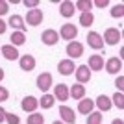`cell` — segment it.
<instances>
[{
    "label": "cell",
    "mask_w": 124,
    "mask_h": 124,
    "mask_svg": "<svg viewBox=\"0 0 124 124\" xmlns=\"http://www.w3.org/2000/svg\"><path fill=\"white\" fill-rule=\"evenodd\" d=\"M76 37H78V28L72 22H65L59 28V39H65L67 43H70V41H76Z\"/></svg>",
    "instance_id": "cell-1"
},
{
    "label": "cell",
    "mask_w": 124,
    "mask_h": 124,
    "mask_svg": "<svg viewBox=\"0 0 124 124\" xmlns=\"http://www.w3.org/2000/svg\"><path fill=\"white\" fill-rule=\"evenodd\" d=\"M104 45H111V46H115V45H119L120 39H122V33H120V30H117V28H108V30L104 31Z\"/></svg>",
    "instance_id": "cell-2"
},
{
    "label": "cell",
    "mask_w": 124,
    "mask_h": 124,
    "mask_svg": "<svg viewBox=\"0 0 124 124\" xmlns=\"http://www.w3.org/2000/svg\"><path fill=\"white\" fill-rule=\"evenodd\" d=\"M43 19H45L43 9L35 8V9H28V13H26V17H24V22L30 24V26H39L43 22Z\"/></svg>",
    "instance_id": "cell-3"
},
{
    "label": "cell",
    "mask_w": 124,
    "mask_h": 124,
    "mask_svg": "<svg viewBox=\"0 0 124 124\" xmlns=\"http://www.w3.org/2000/svg\"><path fill=\"white\" fill-rule=\"evenodd\" d=\"M65 52H67L69 59H72V61H74V59H78V57L83 56V45L80 41H70V43H67Z\"/></svg>",
    "instance_id": "cell-4"
},
{
    "label": "cell",
    "mask_w": 124,
    "mask_h": 124,
    "mask_svg": "<svg viewBox=\"0 0 124 124\" xmlns=\"http://www.w3.org/2000/svg\"><path fill=\"white\" fill-rule=\"evenodd\" d=\"M104 69H106L108 74H113V76L120 74V70H122V57H109L108 61L104 63Z\"/></svg>",
    "instance_id": "cell-5"
},
{
    "label": "cell",
    "mask_w": 124,
    "mask_h": 124,
    "mask_svg": "<svg viewBox=\"0 0 124 124\" xmlns=\"http://www.w3.org/2000/svg\"><path fill=\"white\" fill-rule=\"evenodd\" d=\"M87 46L93 48V50H104V39L98 31H89L87 33Z\"/></svg>",
    "instance_id": "cell-6"
},
{
    "label": "cell",
    "mask_w": 124,
    "mask_h": 124,
    "mask_svg": "<svg viewBox=\"0 0 124 124\" xmlns=\"http://www.w3.org/2000/svg\"><path fill=\"white\" fill-rule=\"evenodd\" d=\"M59 117H61V122L63 124H74L76 122V111L72 108H69V106H59Z\"/></svg>",
    "instance_id": "cell-7"
},
{
    "label": "cell",
    "mask_w": 124,
    "mask_h": 124,
    "mask_svg": "<svg viewBox=\"0 0 124 124\" xmlns=\"http://www.w3.org/2000/svg\"><path fill=\"white\" fill-rule=\"evenodd\" d=\"M0 54H2V57L8 59V61H19V57H21L19 48L13 46V45H4V46H0Z\"/></svg>",
    "instance_id": "cell-8"
},
{
    "label": "cell",
    "mask_w": 124,
    "mask_h": 124,
    "mask_svg": "<svg viewBox=\"0 0 124 124\" xmlns=\"http://www.w3.org/2000/svg\"><path fill=\"white\" fill-rule=\"evenodd\" d=\"M52 82H54V78H52L50 72H41L37 76V89L43 91V94L48 93V89L52 87Z\"/></svg>",
    "instance_id": "cell-9"
},
{
    "label": "cell",
    "mask_w": 124,
    "mask_h": 124,
    "mask_svg": "<svg viewBox=\"0 0 124 124\" xmlns=\"http://www.w3.org/2000/svg\"><path fill=\"white\" fill-rule=\"evenodd\" d=\"M41 41H43V45H46V46H54V45H57V41H59V33H57L56 30L48 28V30H45L41 33Z\"/></svg>",
    "instance_id": "cell-10"
},
{
    "label": "cell",
    "mask_w": 124,
    "mask_h": 124,
    "mask_svg": "<svg viewBox=\"0 0 124 124\" xmlns=\"http://www.w3.org/2000/svg\"><path fill=\"white\" fill-rule=\"evenodd\" d=\"M74 74H76V82L80 83V85H85L87 82H91V70H89L87 65H80V67H76Z\"/></svg>",
    "instance_id": "cell-11"
},
{
    "label": "cell",
    "mask_w": 124,
    "mask_h": 124,
    "mask_svg": "<svg viewBox=\"0 0 124 124\" xmlns=\"http://www.w3.org/2000/svg\"><path fill=\"white\" fill-rule=\"evenodd\" d=\"M76 70V65H74L72 59H61V61L57 63V72L61 74V76H70V74Z\"/></svg>",
    "instance_id": "cell-12"
},
{
    "label": "cell",
    "mask_w": 124,
    "mask_h": 124,
    "mask_svg": "<svg viewBox=\"0 0 124 124\" xmlns=\"http://www.w3.org/2000/svg\"><path fill=\"white\" fill-rule=\"evenodd\" d=\"M35 57L31 56V54H24V56L19 57V67L24 70V72H31L33 69H35Z\"/></svg>",
    "instance_id": "cell-13"
},
{
    "label": "cell",
    "mask_w": 124,
    "mask_h": 124,
    "mask_svg": "<svg viewBox=\"0 0 124 124\" xmlns=\"http://www.w3.org/2000/svg\"><path fill=\"white\" fill-rule=\"evenodd\" d=\"M104 63H106V59H104L102 54H93V56L89 57V61H87V67L91 72H98V70H102L104 69Z\"/></svg>",
    "instance_id": "cell-14"
},
{
    "label": "cell",
    "mask_w": 124,
    "mask_h": 124,
    "mask_svg": "<svg viewBox=\"0 0 124 124\" xmlns=\"http://www.w3.org/2000/svg\"><path fill=\"white\" fill-rule=\"evenodd\" d=\"M74 13H76L74 2H70V0H63V2H59V15H61L63 19H70V17H74Z\"/></svg>",
    "instance_id": "cell-15"
},
{
    "label": "cell",
    "mask_w": 124,
    "mask_h": 124,
    "mask_svg": "<svg viewBox=\"0 0 124 124\" xmlns=\"http://www.w3.org/2000/svg\"><path fill=\"white\" fill-rule=\"evenodd\" d=\"M21 108H22V111H26V113H33V111L39 108V100H37L35 96L28 94V96H24V98H22Z\"/></svg>",
    "instance_id": "cell-16"
},
{
    "label": "cell",
    "mask_w": 124,
    "mask_h": 124,
    "mask_svg": "<svg viewBox=\"0 0 124 124\" xmlns=\"http://www.w3.org/2000/svg\"><path fill=\"white\" fill-rule=\"evenodd\" d=\"M78 111H80V113L82 115H85V117H87V115H91L94 111V100H91V98H87V96H85V98H82V100H78Z\"/></svg>",
    "instance_id": "cell-17"
},
{
    "label": "cell",
    "mask_w": 124,
    "mask_h": 124,
    "mask_svg": "<svg viewBox=\"0 0 124 124\" xmlns=\"http://www.w3.org/2000/svg\"><path fill=\"white\" fill-rule=\"evenodd\" d=\"M8 26H11L13 28V31H24L26 30V22H24V17L21 15H11L9 19H8Z\"/></svg>",
    "instance_id": "cell-18"
},
{
    "label": "cell",
    "mask_w": 124,
    "mask_h": 124,
    "mask_svg": "<svg viewBox=\"0 0 124 124\" xmlns=\"http://www.w3.org/2000/svg\"><path fill=\"white\" fill-rule=\"evenodd\" d=\"M54 98L59 100V102H67L70 96H69V87L65 83H57L54 87Z\"/></svg>",
    "instance_id": "cell-19"
},
{
    "label": "cell",
    "mask_w": 124,
    "mask_h": 124,
    "mask_svg": "<svg viewBox=\"0 0 124 124\" xmlns=\"http://www.w3.org/2000/svg\"><path fill=\"white\" fill-rule=\"evenodd\" d=\"M111 98L109 96H106V94H100V96H96V100H94V108H98L100 113H104V111H109L111 109Z\"/></svg>",
    "instance_id": "cell-20"
},
{
    "label": "cell",
    "mask_w": 124,
    "mask_h": 124,
    "mask_svg": "<svg viewBox=\"0 0 124 124\" xmlns=\"http://www.w3.org/2000/svg\"><path fill=\"white\" fill-rule=\"evenodd\" d=\"M69 96L74 100H82L85 98V85H80V83H74L72 87H69Z\"/></svg>",
    "instance_id": "cell-21"
},
{
    "label": "cell",
    "mask_w": 124,
    "mask_h": 124,
    "mask_svg": "<svg viewBox=\"0 0 124 124\" xmlns=\"http://www.w3.org/2000/svg\"><path fill=\"white\" fill-rule=\"evenodd\" d=\"M9 41H11L9 45H13V46H21V45L26 43V33L24 31H11Z\"/></svg>",
    "instance_id": "cell-22"
},
{
    "label": "cell",
    "mask_w": 124,
    "mask_h": 124,
    "mask_svg": "<svg viewBox=\"0 0 124 124\" xmlns=\"http://www.w3.org/2000/svg\"><path fill=\"white\" fill-rule=\"evenodd\" d=\"M54 104H56V98H54V94H50V93H45L41 96V100H39V106H41L43 109L54 108Z\"/></svg>",
    "instance_id": "cell-23"
},
{
    "label": "cell",
    "mask_w": 124,
    "mask_h": 124,
    "mask_svg": "<svg viewBox=\"0 0 124 124\" xmlns=\"http://www.w3.org/2000/svg\"><path fill=\"white\" fill-rule=\"evenodd\" d=\"M80 24H82L83 28L93 26V24H94V15L91 13V11H83L82 15H80Z\"/></svg>",
    "instance_id": "cell-24"
},
{
    "label": "cell",
    "mask_w": 124,
    "mask_h": 124,
    "mask_svg": "<svg viewBox=\"0 0 124 124\" xmlns=\"http://www.w3.org/2000/svg\"><path fill=\"white\" fill-rule=\"evenodd\" d=\"M26 124H45V117H43V113H37V111H33V113L28 115Z\"/></svg>",
    "instance_id": "cell-25"
},
{
    "label": "cell",
    "mask_w": 124,
    "mask_h": 124,
    "mask_svg": "<svg viewBox=\"0 0 124 124\" xmlns=\"http://www.w3.org/2000/svg\"><path fill=\"white\" fill-rule=\"evenodd\" d=\"M74 8H76V9H80L82 13H83V11H91L93 2H91V0H78V2H74Z\"/></svg>",
    "instance_id": "cell-26"
},
{
    "label": "cell",
    "mask_w": 124,
    "mask_h": 124,
    "mask_svg": "<svg viewBox=\"0 0 124 124\" xmlns=\"http://www.w3.org/2000/svg\"><path fill=\"white\" fill-rule=\"evenodd\" d=\"M111 104H115L119 109H124V93L117 91V93L113 94V98H111Z\"/></svg>",
    "instance_id": "cell-27"
},
{
    "label": "cell",
    "mask_w": 124,
    "mask_h": 124,
    "mask_svg": "<svg viewBox=\"0 0 124 124\" xmlns=\"http://www.w3.org/2000/svg\"><path fill=\"white\" fill-rule=\"evenodd\" d=\"M111 17L113 19H122L124 17V4H115L111 8Z\"/></svg>",
    "instance_id": "cell-28"
},
{
    "label": "cell",
    "mask_w": 124,
    "mask_h": 124,
    "mask_svg": "<svg viewBox=\"0 0 124 124\" xmlns=\"http://www.w3.org/2000/svg\"><path fill=\"white\" fill-rule=\"evenodd\" d=\"M87 124H102V113L93 111L91 115H87Z\"/></svg>",
    "instance_id": "cell-29"
},
{
    "label": "cell",
    "mask_w": 124,
    "mask_h": 124,
    "mask_svg": "<svg viewBox=\"0 0 124 124\" xmlns=\"http://www.w3.org/2000/svg\"><path fill=\"white\" fill-rule=\"evenodd\" d=\"M6 122L8 124H21V117L15 113H8L6 111Z\"/></svg>",
    "instance_id": "cell-30"
},
{
    "label": "cell",
    "mask_w": 124,
    "mask_h": 124,
    "mask_svg": "<svg viewBox=\"0 0 124 124\" xmlns=\"http://www.w3.org/2000/svg\"><path fill=\"white\" fill-rule=\"evenodd\" d=\"M9 11V4L6 2V0H0V19H2V15H6Z\"/></svg>",
    "instance_id": "cell-31"
},
{
    "label": "cell",
    "mask_w": 124,
    "mask_h": 124,
    "mask_svg": "<svg viewBox=\"0 0 124 124\" xmlns=\"http://www.w3.org/2000/svg\"><path fill=\"white\" fill-rule=\"evenodd\" d=\"M8 98H9V91L4 85H0V102H6Z\"/></svg>",
    "instance_id": "cell-32"
},
{
    "label": "cell",
    "mask_w": 124,
    "mask_h": 124,
    "mask_svg": "<svg viewBox=\"0 0 124 124\" xmlns=\"http://www.w3.org/2000/svg\"><path fill=\"white\" fill-rule=\"evenodd\" d=\"M115 87L122 93V89H124V76H120V74L117 76V80H115Z\"/></svg>",
    "instance_id": "cell-33"
},
{
    "label": "cell",
    "mask_w": 124,
    "mask_h": 124,
    "mask_svg": "<svg viewBox=\"0 0 124 124\" xmlns=\"http://www.w3.org/2000/svg\"><path fill=\"white\" fill-rule=\"evenodd\" d=\"M24 6H26V8H31V9H35L37 6H39V0H24Z\"/></svg>",
    "instance_id": "cell-34"
},
{
    "label": "cell",
    "mask_w": 124,
    "mask_h": 124,
    "mask_svg": "<svg viewBox=\"0 0 124 124\" xmlns=\"http://www.w3.org/2000/svg\"><path fill=\"white\" fill-rule=\"evenodd\" d=\"M93 6H96V8H108L109 6V0H96V2H93Z\"/></svg>",
    "instance_id": "cell-35"
},
{
    "label": "cell",
    "mask_w": 124,
    "mask_h": 124,
    "mask_svg": "<svg viewBox=\"0 0 124 124\" xmlns=\"http://www.w3.org/2000/svg\"><path fill=\"white\" fill-rule=\"evenodd\" d=\"M6 30H8V22H6L4 19H0V35L6 33Z\"/></svg>",
    "instance_id": "cell-36"
},
{
    "label": "cell",
    "mask_w": 124,
    "mask_h": 124,
    "mask_svg": "<svg viewBox=\"0 0 124 124\" xmlns=\"http://www.w3.org/2000/svg\"><path fill=\"white\" fill-rule=\"evenodd\" d=\"M2 122H6V109L0 106V124Z\"/></svg>",
    "instance_id": "cell-37"
},
{
    "label": "cell",
    "mask_w": 124,
    "mask_h": 124,
    "mask_svg": "<svg viewBox=\"0 0 124 124\" xmlns=\"http://www.w3.org/2000/svg\"><path fill=\"white\" fill-rule=\"evenodd\" d=\"M111 124H124V120L122 119H113V120H111Z\"/></svg>",
    "instance_id": "cell-38"
},
{
    "label": "cell",
    "mask_w": 124,
    "mask_h": 124,
    "mask_svg": "<svg viewBox=\"0 0 124 124\" xmlns=\"http://www.w3.org/2000/svg\"><path fill=\"white\" fill-rule=\"evenodd\" d=\"M4 76H6V72H4V69L0 67V82H2V80H4Z\"/></svg>",
    "instance_id": "cell-39"
},
{
    "label": "cell",
    "mask_w": 124,
    "mask_h": 124,
    "mask_svg": "<svg viewBox=\"0 0 124 124\" xmlns=\"http://www.w3.org/2000/svg\"><path fill=\"white\" fill-rule=\"evenodd\" d=\"M52 124H63V122H61V120H54Z\"/></svg>",
    "instance_id": "cell-40"
},
{
    "label": "cell",
    "mask_w": 124,
    "mask_h": 124,
    "mask_svg": "<svg viewBox=\"0 0 124 124\" xmlns=\"http://www.w3.org/2000/svg\"><path fill=\"white\" fill-rule=\"evenodd\" d=\"M0 57H2V54H0Z\"/></svg>",
    "instance_id": "cell-41"
}]
</instances>
